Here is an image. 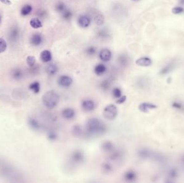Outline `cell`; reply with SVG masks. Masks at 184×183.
<instances>
[{
	"instance_id": "1",
	"label": "cell",
	"mask_w": 184,
	"mask_h": 183,
	"mask_svg": "<svg viewBox=\"0 0 184 183\" xmlns=\"http://www.w3.org/2000/svg\"><path fill=\"white\" fill-rule=\"evenodd\" d=\"M106 130V126L98 118H90L86 123V132L88 136L102 135L105 134Z\"/></svg>"
},
{
	"instance_id": "2",
	"label": "cell",
	"mask_w": 184,
	"mask_h": 183,
	"mask_svg": "<svg viewBox=\"0 0 184 183\" xmlns=\"http://www.w3.org/2000/svg\"><path fill=\"white\" fill-rule=\"evenodd\" d=\"M42 100L45 107L49 109H54L58 104L59 96L54 90H50L43 95Z\"/></svg>"
},
{
	"instance_id": "3",
	"label": "cell",
	"mask_w": 184,
	"mask_h": 183,
	"mask_svg": "<svg viewBox=\"0 0 184 183\" xmlns=\"http://www.w3.org/2000/svg\"><path fill=\"white\" fill-rule=\"evenodd\" d=\"M118 109L115 105L109 104L105 107L103 111V116L108 120H114L118 115Z\"/></svg>"
},
{
	"instance_id": "4",
	"label": "cell",
	"mask_w": 184,
	"mask_h": 183,
	"mask_svg": "<svg viewBox=\"0 0 184 183\" xmlns=\"http://www.w3.org/2000/svg\"><path fill=\"white\" fill-rule=\"evenodd\" d=\"M84 154L82 151L80 150H75L71 155V161L74 164H79L84 162Z\"/></svg>"
},
{
	"instance_id": "5",
	"label": "cell",
	"mask_w": 184,
	"mask_h": 183,
	"mask_svg": "<svg viewBox=\"0 0 184 183\" xmlns=\"http://www.w3.org/2000/svg\"><path fill=\"white\" fill-rule=\"evenodd\" d=\"M57 83L61 87L67 88L72 84L73 79L67 75H62L58 78Z\"/></svg>"
},
{
	"instance_id": "6",
	"label": "cell",
	"mask_w": 184,
	"mask_h": 183,
	"mask_svg": "<svg viewBox=\"0 0 184 183\" xmlns=\"http://www.w3.org/2000/svg\"><path fill=\"white\" fill-rule=\"evenodd\" d=\"M81 105L82 109L87 112L93 111L95 108V102L90 99H86L82 100Z\"/></svg>"
},
{
	"instance_id": "7",
	"label": "cell",
	"mask_w": 184,
	"mask_h": 183,
	"mask_svg": "<svg viewBox=\"0 0 184 183\" xmlns=\"http://www.w3.org/2000/svg\"><path fill=\"white\" fill-rule=\"evenodd\" d=\"M176 64H177V63L175 60H173V61L170 62L161 69V70L159 72V74L161 75H165L171 72L172 71L174 70L176 67Z\"/></svg>"
},
{
	"instance_id": "8",
	"label": "cell",
	"mask_w": 184,
	"mask_h": 183,
	"mask_svg": "<svg viewBox=\"0 0 184 183\" xmlns=\"http://www.w3.org/2000/svg\"><path fill=\"white\" fill-rule=\"evenodd\" d=\"M137 175L135 171L133 170H128L124 173L123 178L126 182L133 183L137 179Z\"/></svg>"
},
{
	"instance_id": "9",
	"label": "cell",
	"mask_w": 184,
	"mask_h": 183,
	"mask_svg": "<svg viewBox=\"0 0 184 183\" xmlns=\"http://www.w3.org/2000/svg\"><path fill=\"white\" fill-rule=\"evenodd\" d=\"M157 106L156 105L154 104L150 103L144 102L142 103L138 106V109L140 111L144 113L148 112L151 110L156 109Z\"/></svg>"
},
{
	"instance_id": "10",
	"label": "cell",
	"mask_w": 184,
	"mask_h": 183,
	"mask_svg": "<svg viewBox=\"0 0 184 183\" xmlns=\"http://www.w3.org/2000/svg\"><path fill=\"white\" fill-rule=\"evenodd\" d=\"M75 112L74 109L71 107H67L62 110V117L66 119H72L74 117Z\"/></svg>"
},
{
	"instance_id": "11",
	"label": "cell",
	"mask_w": 184,
	"mask_h": 183,
	"mask_svg": "<svg viewBox=\"0 0 184 183\" xmlns=\"http://www.w3.org/2000/svg\"><path fill=\"white\" fill-rule=\"evenodd\" d=\"M99 57L102 61H109L111 58V52L107 49H102L99 54Z\"/></svg>"
},
{
	"instance_id": "12",
	"label": "cell",
	"mask_w": 184,
	"mask_h": 183,
	"mask_svg": "<svg viewBox=\"0 0 184 183\" xmlns=\"http://www.w3.org/2000/svg\"><path fill=\"white\" fill-rule=\"evenodd\" d=\"M152 64V61L148 57H142L139 58L136 61V64L142 67H148Z\"/></svg>"
},
{
	"instance_id": "13",
	"label": "cell",
	"mask_w": 184,
	"mask_h": 183,
	"mask_svg": "<svg viewBox=\"0 0 184 183\" xmlns=\"http://www.w3.org/2000/svg\"><path fill=\"white\" fill-rule=\"evenodd\" d=\"M101 148L103 151L107 153H111L115 149V147L113 143L111 141H106L102 143Z\"/></svg>"
},
{
	"instance_id": "14",
	"label": "cell",
	"mask_w": 184,
	"mask_h": 183,
	"mask_svg": "<svg viewBox=\"0 0 184 183\" xmlns=\"http://www.w3.org/2000/svg\"><path fill=\"white\" fill-rule=\"evenodd\" d=\"M90 21L89 17L86 16H81L78 19V24L82 28L88 27L90 24Z\"/></svg>"
},
{
	"instance_id": "15",
	"label": "cell",
	"mask_w": 184,
	"mask_h": 183,
	"mask_svg": "<svg viewBox=\"0 0 184 183\" xmlns=\"http://www.w3.org/2000/svg\"><path fill=\"white\" fill-rule=\"evenodd\" d=\"M101 170L105 174L110 173L113 171V167L110 163L108 162H104L101 165Z\"/></svg>"
},
{
	"instance_id": "16",
	"label": "cell",
	"mask_w": 184,
	"mask_h": 183,
	"mask_svg": "<svg viewBox=\"0 0 184 183\" xmlns=\"http://www.w3.org/2000/svg\"><path fill=\"white\" fill-rule=\"evenodd\" d=\"M41 59L43 62H49L52 59L51 52L48 50H44L41 52Z\"/></svg>"
},
{
	"instance_id": "17",
	"label": "cell",
	"mask_w": 184,
	"mask_h": 183,
	"mask_svg": "<svg viewBox=\"0 0 184 183\" xmlns=\"http://www.w3.org/2000/svg\"><path fill=\"white\" fill-rule=\"evenodd\" d=\"M106 70V67L103 64H98L94 68V72L98 76H101L105 74Z\"/></svg>"
},
{
	"instance_id": "18",
	"label": "cell",
	"mask_w": 184,
	"mask_h": 183,
	"mask_svg": "<svg viewBox=\"0 0 184 183\" xmlns=\"http://www.w3.org/2000/svg\"><path fill=\"white\" fill-rule=\"evenodd\" d=\"M110 154L109 155V159L112 161H116L119 160L122 157V152L118 150H114L113 151L110 153Z\"/></svg>"
},
{
	"instance_id": "19",
	"label": "cell",
	"mask_w": 184,
	"mask_h": 183,
	"mask_svg": "<svg viewBox=\"0 0 184 183\" xmlns=\"http://www.w3.org/2000/svg\"><path fill=\"white\" fill-rule=\"evenodd\" d=\"M30 24L31 26L34 29H37L42 28L43 26L41 21L38 18H33L30 20Z\"/></svg>"
},
{
	"instance_id": "20",
	"label": "cell",
	"mask_w": 184,
	"mask_h": 183,
	"mask_svg": "<svg viewBox=\"0 0 184 183\" xmlns=\"http://www.w3.org/2000/svg\"><path fill=\"white\" fill-rule=\"evenodd\" d=\"M29 89L31 90L34 94H38L39 91H40V89H41V87H40V84L38 82H34L30 84L29 85Z\"/></svg>"
},
{
	"instance_id": "21",
	"label": "cell",
	"mask_w": 184,
	"mask_h": 183,
	"mask_svg": "<svg viewBox=\"0 0 184 183\" xmlns=\"http://www.w3.org/2000/svg\"><path fill=\"white\" fill-rule=\"evenodd\" d=\"M30 41L32 45L38 46L42 42V38L40 34H35L32 37Z\"/></svg>"
},
{
	"instance_id": "22",
	"label": "cell",
	"mask_w": 184,
	"mask_h": 183,
	"mask_svg": "<svg viewBox=\"0 0 184 183\" xmlns=\"http://www.w3.org/2000/svg\"><path fill=\"white\" fill-rule=\"evenodd\" d=\"M72 133L73 134V136L75 137L81 136L82 133V127L79 125H75L74 126L72 129Z\"/></svg>"
},
{
	"instance_id": "23",
	"label": "cell",
	"mask_w": 184,
	"mask_h": 183,
	"mask_svg": "<svg viewBox=\"0 0 184 183\" xmlns=\"http://www.w3.org/2000/svg\"><path fill=\"white\" fill-rule=\"evenodd\" d=\"M58 72V67L54 64H50L46 68V72L49 75H54Z\"/></svg>"
},
{
	"instance_id": "24",
	"label": "cell",
	"mask_w": 184,
	"mask_h": 183,
	"mask_svg": "<svg viewBox=\"0 0 184 183\" xmlns=\"http://www.w3.org/2000/svg\"><path fill=\"white\" fill-rule=\"evenodd\" d=\"M100 86L101 89L103 90H104V91L108 90L111 86V81L108 79L105 80L101 82Z\"/></svg>"
},
{
	"instance_id": "25",
	"label": "cell",
	"mask_w": 184,
	"mask_h": 183,
	"mask_svg": "<svg viewBox=\"0 0 184 183\" xmlns=\"http://www.w3.org/2000/svg\"><path fill=\"white\" fill-rule=\"evenodd\" d=\"M32 10V6L29 4H26L22 8L21 13V15L23 16H26L30 14Z\"/></svg>"
},
{
	"instance_id": "26",
	"label": "cell",
	"mask_w": 184,
	"mask_h": 183,
	"mask_svg": "<svg viewBox=\"0 0 184 183\" xmlns=\"http://www.w3.org/2000/svg\"><path fill=\"white\" fill-rule=\"evenodd\" d=\"M122 90L119 88L115 87L112 90V95L116 99L120 98L122 96Z\"/></svg>"
},
{
	"instance_id": "27",
	"label": "cell",
	"mask_w": 184,
	"mask_h": 183,
	"mask_svg": "<svg viewBox=\"0 0 184 183\" xmlns=\"http://www.w3.org/2000/svg\"><path fill=\"white\" fill-rule=\"evenodd\" d=\"M94 21L98 25H102L103 24L104 21H105L104 16L103 15H100V14L96 15V16L94 18Z\"/></svg>"
},
{
	"instance_id": "28",
	"label": "cell",
	"mask_w": 184,
	"mask_h": 183,
	"mask_svg": "<svg viewBox=\"0 0 184 183\" xmlns=\"http://www.w3.org/2000/svg\"><path fill=\"white\" fill-rule=\"evenodd\" d=\"M29 123H30L31 127L34 130H39L41 127L38 122H37L36 120L34 119H30V120H29Z\"/></svg>"
},
{
	"instance_id": "29",
	"label": "cell",
	"mask_w": 184,
	"mask_h": 183,
	"mask_svg": "<svg viewBox=\"0 0 184 183\" xmlns=\"http://www.w3.org/2000/svg\"><path fill=\"white\" fill-rule=\"evenodd\" d=\"M22 72L21 70L16 69L13 72V76L15 80H20L22 77Z\"/></svg>"
},
{
	"instance_id": "30",
	"label": "cell",
	"mask_w": 184,
	"mask_h": 183,
	"mask_svg": "<svg viewBox=\"0 0 184 183\" xmlns=\"http://www.w3.org/2000/svg\"><path fill=\"white\" fill-rule=\"evenodd\" d=\"M47 138L50 140L54 141H56L58 138V135L56 132L52 130V131L48 132Z\"/></svg>"
},
{
	"instance_id": "31",
	"label": "cell",
	"mask_w": 184,
	"mask_h": 183,
	"mask_svg": "<svg viewBox=\"0 0 184 183\" xmlns=\"http://www.w3.org/2000/svg\"><path fill=\"white\" fill-rule=\"evenodd\" d=\"M26 62H27L28 66L30 67H32L35 64L36 58L34 56H28L26 58Z\"/></svg>"
},
{
	"instance_id": "32",
	"label": "cell",
	"mask_w": 184,
	"mask_h": 183,
	"mask_svg": "<svg viewBox=\"0 0 184 183\" xmlns=\"http://www.w3.org/2000/svg\"><path fill=\"white\" fill-rule=\"evenodd\" d=\"M6 43L4 39L0 38V53L4 52L6 49Z\"/></svg>"
},
{
	"instance_id": "33",
	"label": "cell",
	"mask_w": 184,
	"mask_h": 183,
	"mask_svg": "<svg viewBox=\"0 0 184 183\" xmlns=\"http://www.w3.org/2000/svg\"><path fill=\"white\" fill-rule=\"evenodd\" d=\"M172 12L174 14L179 15V14L184 13V9L182 6H175L172 9Z\"/></svg>"
},
{
	"instance_id": "34",
	"label": "cell",
	"mask_w": 184,
	"mask_h": 183,
	"mask_svg": "<svg viewBox=\"0 0 184 183\" xmlns=\"http://www.w3.org/2000/svg\"><path fill=\"white\" fill-rule=\"evenodd\" d=\"M56 9L57 10L59 11V12H62V11H64L65 9V6L64 4H63L62 2H59L58 3V4L56 5Z\"/></svg>"
},
{
	"instance_id": "35",
	"label": "cell",
	"mask_w": 184,
	"mask_h": 183,
	"mask_svg": "<svg viewBox=\"0 0 184 183\" xmlns=\"http://www.w3.org/2000/svg\"><path fill=\"white\" fill-rule=\"evenodd\" d=\"M62 16H63V18H64V19L68 20V19H70L71 17H72V13H71L70 11H65L64 13H63Z\"/></svg>"
},
{
	"instance_id": "36",
	"label": "cell",
	"mask_w": 184,
	"mask_h": 183,
	"mask_svg": "<svg viewBox=\"0 0 184 183\" xmlns=\"http://www.w3.org/2000/svg\"><path fill=\"white\" fill-rule=\"evenodd\" d=\"M126 100V96H124V95H122L121 97H120V98H118L117 99V100L116 101V104H122L123 103H124Z\"/></svg>"
},
{
	"instance_id": "37",
	"label": "cell",
	"mask_w": 184,
	"mask_h": 183,
	"mask_svg": "<svg viewBox=\"0 0 184 183\" xmlns=\"http://www.w3.org/2000/svg\"><path fill=\"white\" fill-rule=\"evenodd\" d=\"M173 107H175L176 109L180 110H183L184 109V106L181 103H174V104H173Z\"/></svg>"
},
{
	"instance_id": "38",
	"label": "cell",
	"mask_w": 184,
	"mask_h": 183,
	"mask_svg": "<svg viewBox=\"0 0 184 183\" xmlns=\"http://www.w3.org/2000/svg\"><path fill=\"white\" fill-rule=\"evenodd\" d=\"M96 52V49L93 47H90L87 49V53L89 55H93Z\"/></svg>"
},
{
	"instance_id": "39",
	"label": "cell",
	"mask_w": 184,
	"mask_h": 183,
	"mask_svg": "<svg viewBox=\"0 0 184 183\" xmlns=\"http://www.w3.org/2000/svg\"><path fill=\"white\" fill-rule=\"evenodd\" d=\"M177 173L175 170H171L169 173V177L171 178H174L177 176Z\"/></svg>"
},
{
	"instance_id": "40",
	"label": "cell",
	"mask_w": 184,
	"mask_h": 183,
	"mask_svg": "<svg viewBox=\"0 0 184 183\" xmlns=\"http://www.w3.org/2000/svg\"><path fill=\"white\" fill-rule=\"evenodd\" d=\"M0 2H2V3L6 4V5H11L12 3L10 0H0Z\"/></svg>"
},
{
	"instance_id": "41",
	"label": "cell",
	"mask_w": 184,
	"mask_h": 183,
	"mask_svg": "<svg viewBox=\"0 0 184 183\" xmlns=\"http://www.w3.org/2000/svg\"><path fill=\"white\" fill-rule=\"evenodd\" d=\"M11 36L13 37V38H15L17 36V31L16 30H13V32H12V34Z\"/></svg>"
},
{
	"instance_id": "42",
	"label": "cell",
	"mask_w": 184,
	"mask_h": 183,
	"mask_svg": "<svg viewBox=\"0 0 184 183\" xmlns=\"http://www.w3.org/2000/svg\"><path fill=\"white\" fill-rule=\"evenodd\" d=\"M181 162H182V166L184 167V155L182 156V158H181Z\"/></svg>"
},
{
	"instance_id": "43",
	"label": "cell",
	"mask_w": 184,
	"mask_h": 183,
	"mask_svg": "<svg viewBox=\"0 0 184 183\" xmlns=\"http://www.w3.org/2000/svg\"><path fill=\"white\" fill-rule=\"evenodd\" d=\"M179 2L181 4H184V0H179Z\"/></svg>"
},
{
	"instance_id": "44",
	"label": "cell",
	"mask_w": 184,
	"mask_h": 183,
	"mask_svg": "<svg viewBox=\"0 0 184 183\" xmlns=\"http://www.w3.org/2000/svg\"><path fill=\"white\" fill-rule=\"evenodd\" d=\"M0 21H1V16H0Z\"/></svg>"
},
{
	"instance_id": "45",
	"label": "cell",
	"mask_w": 184,
	"mask_h": 183,
	"mask_svg": "<svg viewBox=\"0 0 184 183\" xmlns=\"http://www.w3.org/2000/svg\"><path fill=\"white\" fill-rule=\"evenodd\" d=\"M134 1H137V0H134Z\"/></svg>"
}]
</instances>
